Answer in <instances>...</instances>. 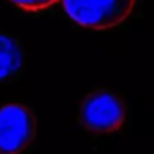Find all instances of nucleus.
<instances>
[{
    "instance_id": "nucleus-1",
    "label": "nucleus",
    "mask_w": 154,
    "mask_h": 154,
    "mask_svg": "<svg viewBox=\"0 0 154 154\" xmlns=\"http://www.w3.org/2000/svg\"><path fill=\"white\" fill-rule=\"evenodd\" d=\"M128 106L119 93L106 86L91 90L81 100L76 119L83 129L93 134H109L126 123Z\"/></svg>"
},
{
    "instance_id": "nucleus-2",
    "label": "nucleus",
    "mask_w": 154,
    "mask_h": 154,
    "mask_svg": "<svg viewBox=\"0 0 154 154\" xmlns=\"http://www.w3.org/2000/svg\"><path fill=\"white\" fill-rule=\"evenodd\" d=\"M73 22L93 30H106L123 23L131 15L136 0H60Z\"/></svg>"
},
{
    "instance_id": "nucleus-3",
    "label": "nucleus",
    "mask_w": 154,
    "mask_h": 154,
    "mask_svg": "<svg viewBox=\"0 0 154 154\" xmlns=\"http://www.w3.org/2000/svg\"><path fill=\"white\" fill-rule=\"evenodd\" d=\"M35 139V114L23 103L0 106V154H28Z\"/></svg>"
},
{
    "instance_id": "nucleus-4",
    "label": "nucleus",
    "mask_w": 154,
    "mask_h": 154,
    "mask_svg": "<svg viewBox=\"0 0 154 154\" xmlns=\"http://www.w3.org/2000/svg\"><path fill=\"white\" fill-rule=\"evenodd\" d=\"M23 63L25 55L20 40L10 33H0V85L18 80Z\"/></svg>"
},
{
    "instance_id": "nucleus-5",
    "label": "nucleus",
    "mask_w": 154,
    "mask_h": 154,
    "mask_svg": "<svg viewBox=\"0 0 154 154\" xmlns=\"http://www.w3.org/2000/svg\"><path fill=\"white\" fill-rule=\"evenodd\" d=\"M14 5H17L18 8L27 12H40L45 8L51 7L53 4H57L58 0H10Z\"/></svg>"
}]
</instances>
